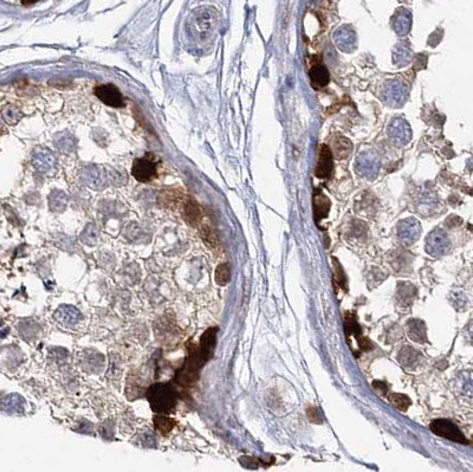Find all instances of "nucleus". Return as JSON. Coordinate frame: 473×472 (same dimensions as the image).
<instances>
[{
    "label": "nucleus",
    "instance_id": "obj_1",
    "mask_svg": "<svg viewBox=\"0 0 473 472\" xmlns=\"http://www.w3.org/2000/svg\"><path fill=\"white\" fill-rule=\"evenodd\" d=\"M187 348V360L185 361L184 366L181 367V369L179 370L177 376H175V381H177L178 385L182 387H189L193 385L199 379V374H200V369L202 368V366L210 360L202 353L200 346H198V344L188 342Z\"/></svg>",
    "mask_w": 473,
    "mask_h": 472
},
{
    "label": "nucleus",
    "instance_id": "obj_2",
    "mask_svg": "<svg viewBox=\"0 0 473 472\" xmlns=\"http://www.w3.org/2000/svg\"><path fill=\"white\" fill-rule=\"evenodd\" d=\"M147 399L155 413L167 414L174 411L178 394L169 383H155L147 390Z\"/></svg>",
    "mask_w": 473,
    "mask_h": 472
},
{
    "label": "nucleus",
    "instance_id": "obj_3",
    "mask_svg": "<svg viewBox=\"0 0 473 472\" xmlns=\"http://www.w3.org/2000/svg\"><path fill=\"white\" fill-rule=\"evenodd\" d=\"M132 174L140 182H148L158 175V167L153 155L147 154L143 158H138L134 161Z\"/></svg>",
    "mask_w": 473,
    "mask_h": 472
},
{
    "label": "nucleus",
    "instance_id": "obj_4",
    "mask_svg": "<svg viewBox=\"0 0 473 472\" xmlns=\"http://www.w3.org/2000/svg\"><path fill=\"white\" fill-rule=\"evenodd\" d=\"M429 427L430 431L434 434L439 435V437L446 438L454 442H459V444H467V440H466L464 434L460 432V429L449 420H445V419L434 420L430 424Z\"/></svg>",
    "mask_w": 473,
    "mask_h": 472
},
{
    "label": "nucleus",
    "instance_id": "obj_5",
    "mask_svg": "<svg viewBox=\"0 0 473 472\" xmlns=\"http://www.w3.org/2000/svg\"><path fill=\"white\" fill-rule=\"evenodd\" d=\"M95 95L101 102L114 108H121L125 104L121 91L114 84H103L95 88Z\"/></svg>",
    "mask_w": 473,
    "mask_h": 472
},
{
    "label": "nucleus",
    "instance_id": "obj_6",
    "mask_svg": "<svg viewBox=\"0 0 473 472\" xmlns=\"http://www.w3.org/2000/svg\"><path fill=\"white\" fill-rule=\"evenodd\" d=\"M344 325H345V333H347V336L349 337L350 335L356 338L358 344H360L362 350H369L371 349V343L369 342L368 338L361 337V333L362 329L361 327L358 325L357 321H356V316L353 314V312H345L344 316Z\"/></svg>",
    "mask_w": 473,
    "mask_h": 472
},
{
    "label": "nucleus",
    "instance_id": "obj_7",
    "mask_svg": "<svg viewBox=\"0 0 473 472\" xmlns=\"http://www.w3.org/2000/svg\"><path fill=\"white\" fill-rule=\"evenodd\" d=\"M54 317L58 323L70 327V325L76 324L82 320V314H81L78 309L71 307V305H61L55 311Z\"/></svg>",
    "mask_w": 473,
    "mask_h": 472
},
{
    "label": "nucleus",
    "instance_id": "obj_8",
    "mask_svg": "<svg viewBox=\"0 0 473 472\" xmlns=\"http://www.w3.org/2000/svg\"><path fill=\"white\" fill-rule=\"evenodd\" d=\"M332 172V153L327 146H322L321 152H319V159L317 168H316V175L318 178L324 179L328 178Z\"/></svg>",
    "mask_w": 473,
    "mask_h": 472
},
{
    "label": "nucleus",
    "instance_id": "obj_9",
    "mask_svg": "<svg viewBox=\"0 0 473 472\" xmlns=\"http://www.w3.org/2000/svg\"><path fill=\"white\" fill-rule=\"evenodd\" d=\"M408 336L412 338L414 342L417 343H425L427 341V333H426V325L422 321L420 320H412L408 322Z\"/></svg>",
    "mask_w": 473,
    "mask_h": 472
},
{
    "label": "nucleus",
    "instance_id": "obj_10",
    "mask_svg": "<svg viewBox=\"0 0 473 472\" xmlns=\"http://www.w3.org/2000/svg\"><path fill=\"white\" fill-rule=\"evenodd\" d=\"M332 154L337 159H344L353 151V143L344 136H338L331 141Z\"/></svg>",
    "mask_w": 473,
    "mask_h": 472
},
{
    "label": "nucleus",
    "instance_id": "obj_11",
    "mask_svg": "<svg viewBox=\"0 0 473 472\" xmlns=\"http://www.w3.org/2000/svg\"><path fill=\"white\" fill-rule=\"evenodd\" d=\"M329 210H330V201L324 194H316L314 197V212L316 221L323 219L328 216Z\"/></svg>",
    "mask_w": 473,
    "mask_h": 472
},
{
    "label": "nucleus",
    "instance_id": "obj_12",
    "mask_svg": "<svg viewBox=\"0 0 473 472\" xmlns=\"http://www.w3.org/2000/svg\"><path fill=\"white\" fill-rule=\"evenodd\" d=\"M184 217L189 225L197 226L201 220V212L198 204L194 200H189L185 205Z\"/></svg>",
    "mask_w": 473,
    "mask_h": 472
},
{
    "label": "nucleus",
    "instance_id": "obj_13",
    "mask_svg": "<svg viewBox=\"0 0 473 472\" xmlns=\"http://www.w3.org/2000/svg\"><path fill=\"white\" fill-rule=\"evenodd\" d=\"M153 421H154L155 428L158 429L159 433H161L162 435H168L175 426V421L173 420L172 418H168V416L164 415H156Z\"/></svg>",
    "mask_w": 473,
    "mask_h": 472
},
{
    "label": "nucleus",
    "instance_id": "obj_14",
    "mask_svg": "<svg viewBox=\"0 0 473 472\" xmlns=\"http://www.w3.org/2000/svg\"><path fill=\"white\" fill-rule=\"evenodd\" d=\"M438 238L435 239V243L432 244H427V252L432 253L433 256H440L442 253L446 252V250L448 249V239L446 238V236H436Z\"/></svg>",
    "mask_w": 473,
    "mask_h": 472
},
{
    "label": "nucleus",
    "instance_id": "obj_15",
    "mask_svg": "<svg viewBox=\"0 0 473 472\" xmlns=\"http://www.w3.org/2000/svg\"><path fill=\"white\" fill-rule=\"evenodd\" d=\"M388 400H389V402L394 406V407L402 412H406L407 409L409 408V406L412 405V401H410V399L408 398V396L404 394H400V393H393V394L389 395Z\"/></svg>",
    "mask_w": 473,
    "mask_h": 472
},
{
    "label": "nucleus",
    "instance_id": "obj_16",
    "mask_svg": "<svg viewBox=\"0 0 473 472\" xmlns=\"http://www.w3.org/2000/svg\"><path fill=\"white\" fill-rule=\"evenodd\" d=\"M417 360H419V354H417L413 348L404 347L403 349L401 350V353L399 355V361L403 364V366L413 367L414 364L417 362Z\"/></svg>",
    "mask_w": 473,
    "mask_h": 472
},
{
    "label": "nucleus",
    "instance_id": "obj_17",
    "mask_svg": "<svg viewBox=\"0 0 473 472\" xmlns=\"http://www.w3.org/2000/svg\"><path fill=\"white\" fill-rule=\"evenodd\" d=\"M215 283L220 286H225L231 279V269L227 263H223L215 269Z\"/></svg>",
    "mask_w": 473,
    "mask_h": 472
},
{
    "label": "nucleus",
    "instance_id": "obj_18",
    "mask_svg": "<svg viewBox=\"0 0 473 472\" xmlns=\"http://www.w3.org/2000/svg\"><path fill=\"white\" fill-rule=\"evenodd\" d=\"M211 22H212V16L208 10H201V11H199L197 17H195V23H197V26L200 32L210 31L211 24H212Z\"/></svg>",
    "mask_w": 473,
    "mask_h": 472
},
{
    "label": "nucleus",
    "instance_id": "obj_19",
    "mask_svg": "<svg viewBox=\"0 0 473 472\" xmlns=\"http://www.w3.org/2000/svg\"><path fill=\"white\" fill-rule=\"evenodd\" d=\"M23 403H24V401H23L22 396L9 395L8 398H5L4 401H3V406H4L5 411L9 408V411H8L9 413H15V412L19 413L23 409Z\"/></svg>",
    "mask_w": 473,
    "mask_h": 472
},
{
    "label": "nucleus",
    "instance_id": "obj_20",
    "mask_svg": "<svg viewBox=\"0 0 473 472\" xmlns=\"http://www.w3.org/2000/svg\"><path fill=\"white\" fill-rule=\"evenodd\" d=\"M413 285L410 283H403L402 285L399 286V291H397V297H399V302L404 304H410L413 301L414 296H415L416 291H410Z\"/></svg>",
    "mask_w": 473,
    "mask_h": 472
},
{
    "label": "nucleus",
    "instance_id": "obj_21",
    "mask_svg": "<svg viewBox=\"0 0 473 472\" xmlns=\"http://www.w3.org/2000/svg\"><path fill=\"white\" fill-rule=\"evenodd\" d=\"M335 265H334V284L336 288H337V286H340V288L342 289V290H344V291H347V279H345V276H344V271H343V269L341 268V264L340 263L337 262V260L335 259Z\"/></svg>",
    "mask_w": 473,
    "mask_h": 472
},
{
    "label": "nucleus",
    "instance_id": "obj_22",
    "mask_svg": "<svg viewBox=\"0 0 473 472\" xmlns=\"http://www.w3.org/2000/svg\"><path fill=\"white\" fill-rule=\"evenodd\" d=\"M97 355H99V354L97 353H89L88 354V355L86 356V359L83 360V362H84V368H88V366H89V364L91 363V366H90V372H96V370L95 369H101L102 368V363H103V357L102 356H100L99 359H97Z\"/></svg>",
    "mask_w": 473,
    "mask_h": 472
},
{
    "label": "nucleus",
    "instance_id": "obj_23",
    "mask_svg": "<svg viewBox=\"0 0 473 472\" xmlns=\"http://www.w3.org/2000/svg\"><path fill=\"white\" fill-rule=\"evenodd\" d=\"M311 78H312V82L316 83V84H319V86H325V84L328 83V81H329V75H328V71L327 69H325V68H322V67H317V68H315L314 70H312V73H311Z\"/></svg>",
    "mask_w": 473,
    "mask_h": 472
},
{
    "label": "nucleus",
    "instance_id": "obj_24",
    "mask_svg": "<svg viewBox=\"0 0 473 472\" xmlns=\"http://www.w3.org/2000/svg\"><path fill=\"white\" fill-rule=\"evenodd\" d=\"M202 238H204L207 245H210V247H212V249H217V247H219V239H218L217 234H215L213 231L210 229V227H207V226L204 227V230H202Z\"/></svg>",
    "mask_w": 473,
    "mask_h": 472
},
{
    "label": "nucleus",
    "instance_id": "obj_25",
    "mask_svg": "<svg viewBox=\"0 0 473 472\" xmlns=\"http://www.w3.org/2000/svg\"><path fill=\"white\" fill-rule=\"evenodd\" d=\"M306 414H308L310 421L315 422V424H322L323 422L322 413L317 407H315V406H309L308 409H306Z\"/></svg>",
    "mask_w": 473,
    "mask_h": 472
},
{
    "label": "nucleus",
    "instance_id": "obj_26",
    "mask_svg": "<svg viewBox=\"0 0 473 472\" xmlns=\"http://www.w3.org/2000/svg\"><path fill=\"white\" fill-rule=\"evenodd\" d=\"M239 461L244 467H247V468H257V467H258V461L254 459V458L241 457L239 459Z\"/></svg>",
    "mask_w": 473,
    "mask_h": 472
},
{
    "label": "nucleus",
    "instance_id": "obj_27",
    "mask_svg": "<svg viewBox=\"0 0 473 472\" xmlns=\"http://www.w3.org/2000/svg\"><path fill=\"white\" fill-rule=\"evenodd\" d=\"M374 388L377 390V392H380L381 393V395H386L387 394V392H388V386L386 385V383L382 382V381H374Z\"/></svg>",
    "mask_w": 473,
    "mask_h": 472
},
{
    "label": "nucleus",
    "instance_id": "obj_28",
    "mask_svg": "<svg viewBox=\"0 0 473 472\" xmlns=\"http://www.w3.org/2000/svg\"><path fill=\"white\" fill-rule=\"evenodd\" d=\"M467 334H468L469 338H471V340L473 341V321L471 322V323L468 324V327H467Z\"/></svg>",
    "mask_w": 473,
    "mask_h": 472
},
{
    "label": "nucleus",
    "instance_id": "obj_29",
    "mask_svg": "<svg viewBox=\"0 0 473 472\" xmlns=\"http://www.w3.org/2000/svg\"><path fill=\"white\" fill-rule=\"evenodd\" d=\"M23 2V4L24 5H31V4H34V3L37 2V0H22Z\"/></svg>",
    "mask_w": 473,
    "mask_h": 472
}]
</instances>
